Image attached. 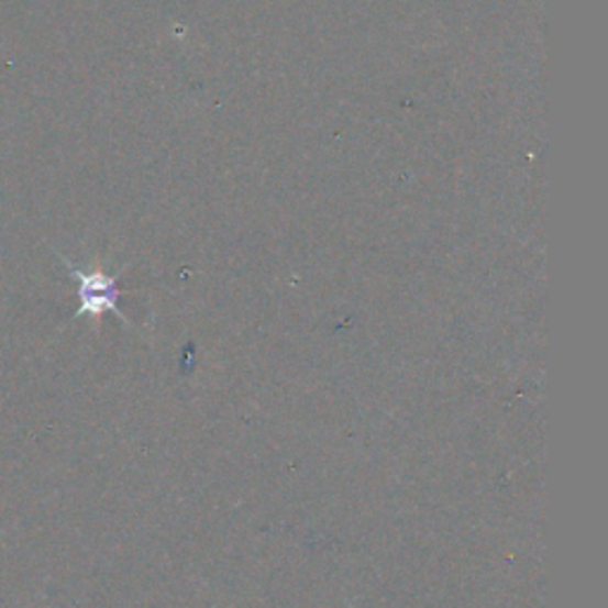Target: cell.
<instances>
[{"instance_id":"6da1fadb","label":"cell","mask_w":608,"mask_h":608,"mask_svg":"<svg viewBox=\"0 0 608 608\" xmlns=\"http://www.w3.org/2000/svg\"><path fill=\"white\" fill-rule=\"evenodd\" d=\"M63 262L67 264V269L71 272V276L77 278V284H79V300H81L79 317L98 319L106 314V311H114L117 317H124L120 307H117V300H120L117 278L108 276L100 269H79V266H74L65 257H63Z\"/></svg>"}]
</instances>
